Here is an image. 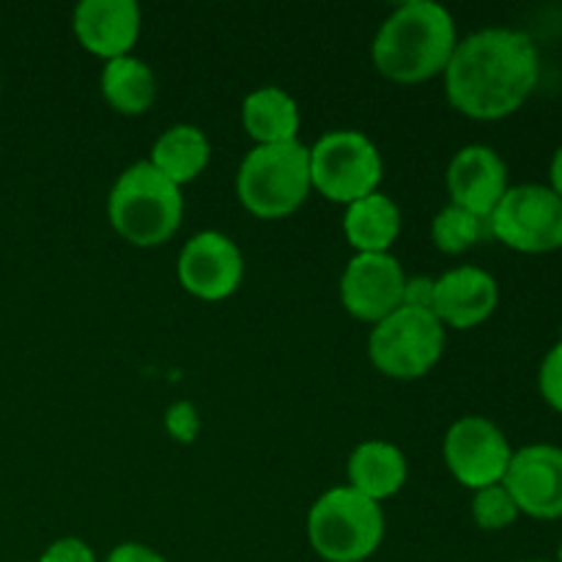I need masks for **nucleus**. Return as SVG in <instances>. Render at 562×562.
Returning a JSON list of instances; mask_svg holds the SVG:
<instances>
[{"instance_id": "11", "label": "nucleus", "mask_w": 562, "mask_h": 562, "mask_svg": "<svg viewBox=\"0 0 562 562\" xmlns=\"http://www.w3.org/2000/svg\"><path fill=\"white\" fill-rule=\"evenodd\" d=\"M503 486L519 514L532 519H562V448L527 445L510 456Z\"/></svg>"}, {"instance_id": "29", "label": "nucleus", "mask_w": 562, "mask_h": 562, "mask_svg": "<svg viewBox=\"0 0 562 562\" xmlns=\"http://www.w3.org/2000/svg\"><path fill=\"white\" fill-rule=\"evenodd\" d=\"M558 562H562V543H560V552H558Z\"/></svg>"}, {"instance_id": "15", "label": "nucleus", "mask_w": 562, "mask_h": 562, "mask_svg": "<svg viewBox=\"0 0 562 562\" xmlns=\"http://www.w3.org/2000/svg\"><path fill=\"white\" fill-rule=\"evenodd\" d=\"M499 302V285L486 269L459 267L434 280L431 313L442 327L472 329L486 322Z\"/></svg>"}, {"instance_id": "4", "label": "nucleus", "mask_w": 562, "mask_h": 562, "mask_svg": "<svg viewBox=\"0 0 562 562\" xmlns=\"http://www.w3.org/2000/svg\"><path fill=\"white\" fill-rule=\"evenodd\" d=\"M311 148L294 143L256 146L236 173L241 206L258 220L294 214L311 192Z\"/></svg>"}, {"instance_id": "6", "label": "nucleus", "mask_w": 562, "mask_h": 562, "mask_svg": "<svg viewBox=\"0 0 562 562\" xmlns=\"http://www.w3.org/2000/svg\"><path fill=\"white\" fill-rule=\"evenodd\" d=\"M445 351V327L428 307L401 305L373 327L371 362L390 379H420Z\"/></svg>"}, {"instance_id": "26", "label": "nucleus", "mask_w": 562, "mask_h": 562, "mask_svg": "<svg viewBox=\"0 0 562 562\" xmlns=\"http://www.w3.org/2000/svg\"><path fill=\"white\" fill-rule=\"evenodd\" d=\"M108 562H168L162 554H157L154 549L143 547V543H121L113 552L108 554Z\"/></svg>"}, {"instance_id": "7", "label": "nucleus", "mask_w": 562, "mask_h": 562, "mask_svg": "<svg viewBox=\"0 0 562 562\" xmlns=\"http://www.w3.org/2000/svg\"><path fill=\"white\" fill-rule=\"evenodd\" d=\"M382 181L379 148L362 132L338 130L311 148V184L333 203H355Z\"/></svg>"}, {"instance_id": "17", "label": "nucleus", "mask_w": 562, "mask_h": 562, "mask_svg": "<svg viewBox=\"0 0 562 562\" xmlns=\"http://www.w3.org/2000/svg\"><path fill=\"white\" fill-rule=\"evenodd\" d=\"M241 121L245 130L258 146H278V143H294L300 132V108L294 97L283 88H258L241 104Z\"/></svg>"}, {"instance_id": "5", "label": "nucleus", "mask_w": 562, "mask_h": 562, "mask_svg": "<svg viewBox=\"0 0 562 562\" xmlns=\"http://www.w3.org/2000/svg\"><path fill=\"white\" fill-rule=\"evenodd\" d=\"M313 552L327 562H362L384 538L382 505L351 486L324 492L307 514Z\"/></svg>"}, {"instance_id": "10", "label": "nucleus", "mask_w": 562, "mask_h": 562, "mask_svg": "<svg viewBox=\"0 0 562 562\" xmlns=\"http://www.w3.org/2000/svg\"><path fill=\"white\" fill-rule=\"evenodd\" d=\"M406 278L390 252H357L340 278V302L360 322L379 324L404 305Z\"/></svg>"}, {"instance_id": "21", "label": "nucleus", "mask_w": 562, "mask_h": 562, "mask_svg": "<svg viewBox=\"0 0 562 562\" xmlns=\"http://www.w3.org/2000/svg\"><path fill=\"white\" fill-rule=\"evenodd\" d=\"M483 223H486V220L475 217V214L464 212V209L450 203L448 209H442V212L434 217V225H431L434 245H437L442 252H448V256L467 252L470 247H475L477 241H481Z\"/></svg>"}, {"instance_id": "2", "label": "nucleus", "mask_w": 562, "mask_h": 562, "mask_svg": "<svg viewBox=\"0 0 562 562\" xmlns=\"http://www.w3.org/2000/svg\"><path fill=\"white\" fill-rule=\"evenodd\" d=\"M456 44L450 11L431 0H412L382 22L371 55L387 80L412 86L445 75Z\"/></svg>"}, {"instance_id": "23", "label": "nucleus", "mask_w": 562, "mask_h": 562, "mask_svg": "<svg viewBox=\"0 0 562 562\" xmlns=\"http://www.w3.org/2000/svg\"><path fill=\"white\" fill-rule=\"evenodd\" d=\"M538 390L543 401L562 415V340L543 357L541 371H538Z\"/></svg>"}, {"instance_id": "18", "label": "nucleus", "mask_w": 562, "mask_h": 562, "mask_svg": "<svg viewBox=\"0 0 562 562\" xmlns=\"http://www.w3.org/2000/svg\"><path fill=\"white\" fill-rule=\"evenodd\" d=\"M344 234L357 252H387L401 234V212L393 198L373 192L346 206Z\"/></svg>"}, {"instance_id": "28", "label": "nucleus", "mask_w": 562, "mask_h": 562, "mask_svg": "<svg viewBox=\"0 0 562 562\" xmlns=\"http://www.w3.org/2000/svg\"><path fill=\"white\" fill-rule=\"evenodd\" d=\"M549 179H552V184L549 187H552V190L562 198V146L558 148V154H554L552 168H549Z\"/></svg>"}, {"instance_id": "3", "label": "nucleus", "mask_w": 562, "mask_h": 562, "mask_svg": "<svg viewBox=\"0 0 562 562\" xmlns=\"http://www.w3.org/2000/svg\"><path fill=\"white\" fill-rule=\"evenodd\" d=\"M181 214V187L165 179L151 162L126 168L108 198V217L115 234L135 247L165 245L179 231Z\"/></svg>"}, {"instance_id": "27", "label": "nucleus", "mask_w": 562, "mask_h": 562, "mask_svg": "<svg viewBox=\"0 0 562 562\" xmlns=\"http://www.w3.org/2000/svg\"><path fill=\"white\" fill-rule=\"evenodd\" d=\"M431 294H434V280H426V278L406 280L404 305L428 307V311H431Z\"/></svg>"}, {"instance_id": "1", "label": "nucleus", "mask_w": 562, "mask_h": 562, "mask_svg": "<svg viewBox=\"0 0 562 562\" xmlns=\"http://www.w3.org/2000/svg\"><path fill=\"white\" fill-rule=\"evenodd\" d=\"M538 71V49L527 33L486 27L456 44L445 69V93L467 119L499 121L530 99Z\"/></svg>"}, {"instance_id": "14", "label": "nucleus", "mask_w": 562, "mask_h": 562, "mask_svg": "<svg viewBox=\"0 0 562 562\" xmlns=\"http://www.w3.org/2000/svg\"><path fill=\"white\" fill-rule=\"evenodd\" d=\"M77 42L99 58H124L140 36V9L135 0H82L71 16Z\"/></svg>"}, {"instance_id": "16", "label": "nucleus", "mask_w": 562, "mask_h": 562, "mask_svg": "<svg viewBox=\"0 0 562 562\" xmlns=\"http://www.w3.org/2000/svg\"><path fill=\"white\" fill-rule=\"evenodd\" d=\"M346 470H349V486L373 503L393 497L406 483L404 453L395 445L379 442V439L357 445Z\"/></svg>"}, {"instance_id": "25", "label": "nucleus", "mask_w": 562, "mask_h": 562, "mask_svg": "<svg viewBox=\"0 0 562 562\" xmlns=\"http://www.w3.org/2000/svg\"><path fill=\"white\" fill-rule=\"evenodd\" d=\"M38 562H97V558H93L91 547L80 538H60L42 554Z\"/></svg>"}, {"instance_id": "24", "label": "nucleus", "mask_w": 562, "mask_h": 562, "mask_svg": "<svg viewBox=\"0 0 562 562\" xmlns=\"http://www.w3.org/2000/svg\"><path fill=\"white\" fill-rule=\"evenodd\" d=\"M165 426L173 434L179 442H192L198 437V412L192 404H176L168 409V417H165Z\"/></svg>"}, {"instance_id": "20", "label": "nucleus", "mask_w": 562, "mask_h": 562, "mask_svg": "<svg viewBox=\"0 0 562 562\" xmlns=\"http://www.w3.org/2000/svg\"><path fill=\"white\" fill-rule=\"evenodd\" d=\"M102 97L108 99L110 108L124 115L146 113L157 99L154 71L132 55L108 60L102 71Z\"/></svg>"}, {"instance_id": "13", "label": "nucleus", "mask_w": 562, "mask_h": 562, "mask_svg": "<svg viewBox=\"0 0 562 562\" xmlns=\"http://www.w3.org/2000/svg\"><path fill=\"white\" fill-rule=\"evenodd\" d=\"M448 192L453 206L486 220L508 192V168L488 146H467L450 159Z\"/></svg>"}, {"instance_id": "22", "label": "nucleus", "mask_w": 562, "mask_h": 562, "mask_svg": "<svg viewBox=\"0 0 562 562\" xmlns=\"http://www.w3.org/2000/svg\"><path fill=\"white\" fill-rule=\"evenodd\" d=\"M472 519L481 530H505V527L519 519V508H516L508 488L497 483V486H486L475 492V497H472Z\"/></svg>"}, {"instance_id": "30", "label": "nucleus", "mask_w": 562, "mask_h": 562, "mask_svg": "<svg viewBox=\"0 0 562 562\" xmlns=\"http://www.w3.org/2000/svg\"><path fill=\"white\" fill-rule=\"evenodd\" d=\"M532 562H547V560H532Z\"/></svg>"}, {"instance_id": "12", "label": "nucleus", "mask_w": 562, "mask_h": 562, "mask_svg": "<svg viewBox=\"0 0 562 562\" xmlns=\"http://www.w3.org/2000/svg\"><path fill=\"white\" fill-rule=\"evenodd\" d=\"M245 258L241 250L217 231L192 236L179 256V283L203 302L228 300L241 285Z\"/></svg>"}, {"instance_id": "9", "label": "nucleus", "mask_w": 562, "mask_h": 562, "mask_svg": "<svg viewBox=\"0 0 562 562\" xmlns=\"http://www.w3.org/2000/svg\"><path fill=\"white\" fill-rule=\"evenodd\" d=\"M510 456L514 450L508 439L488 417L467 415L445 434V464L450 475L472 492L503 483Z\"/></svg>"}, {"instance_id": "8", "label": "nucleus", "mask_w": 562, "mask_h": 562, "mask_svg": "<svg viewBox=\"0 0 562 562\" xmlns=\"http://www.w3.org/2000/svg\"><path fill=\"white\" fill-rule=\"evenodd\" d=\"M488 231L516 252H554L562 247V198L552 187H508L488 217Z\"/></svg>"}, {"instance_id": "19", "label": "nucleus", "mask_w": 562, "mask_h": 562, "mask_svg": "<svg viewBox=\"0 0 562 562\" xmlns=\"http://www.w3.org/2000/svg\"><path fill=\"white\" fill-rule=\"evenodd\" d=\"M209 154H212V148H209L206 135H203L198 126L179 124L170 126L168 132L159 135V140L154 143V151L148 162H151L165 179L173 181L176 187H181L203 173V168L209 165Z\"/></svg>"}]
</instances>
